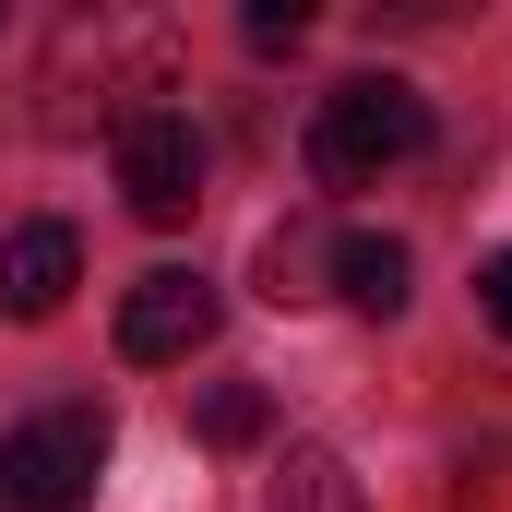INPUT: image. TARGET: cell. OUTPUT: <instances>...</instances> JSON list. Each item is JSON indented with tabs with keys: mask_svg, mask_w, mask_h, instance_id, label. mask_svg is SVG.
Returning <instances> with one entry per match:
<instances>
[{
	"mask_svg": "<svg viewBox=\"0 0 512 512\" xmlns=\"http://www.w3.org/2000/svg\"><path fill=\"white\" fill-rule=\"evenodd\" d=\"M405 274H417V262H405V239H382V227H346V239H334V298H346V310H405Z\"/></svg>",
	"mask_w": 512,
	"mask_h": 512,
	"instance_id": "6",
	"label": "cell"
},
{
	"mask_svg": "<svg viewBox=\"0 0 512 512\" xmlns=\"http://www.w3.org/2000/svg\"><path fill=\"white\" fill-rule=\"evenodd\" d=\"M203 334H215V286L179 274V262H155V274L120 298V358L131 370H167V358H191Z\"/></svg>",
	"mask_w": 512,
	"mask_h": 512,
	"instance_id": "4",
	"label": "cell"
},
{
	"mask_svg": "<svg viewBox=\"0 0 512 512\" xmlns=\"http://www.w3.org/2000/svg\"><path fill=\"white\" fill-rule=\"evenodd\" d=\"M108 477V417L96 405H48L0 441V512H84Z\"/></svg>",
	"mask_w": 512,
	"mask_h": 512,
	"instance_id": "2",
	"label": "cell"
},
{
	"mask_svg": "<svg viewBox=\"0 0 512 512\" xmlns=\"http://www.w3.org/2000/svg\"><path fill=\"white\" fill-rule=\"evenodd\" d=\"M120 191L143 227H191V203H203V131L191 108H131L120 120Z\"/></svg>",
	"mask_w": 512,
	"mask_h": 512,
	"instance_id": "3",
	"label": "cell"
},
{
	"mask_svg": "<svg viewBox=\"0 0 512 512\" xmlns=\"http://www.w3.org/2000/svg\"><path fill=\"white\" fill-rule=\"evenodd\" d=\"M72 286H84V239H72L60 215H24V227H0V310H12V322H48Z\"/></svg>",
	"mask_w": 512,
	"mask_h": 512,
	"instance_id": "5",
	"label": "cell"
},
{
	"mask_svg": "<svg viewBox=\"0 0 512 512\" xmlns=\"http://www.w3.org/2000/svg\"><path fill=\"white\" fill-rule=\"evenodd\" d=\"M262 512H358V477H346L322 441H286V465H274Z\"/></svg>",
	"mask_w": 512,
	"mask_h": 512,
	"instance_id": "7",
	"label": "cell"
},
{
	"mask_svg": "<svg viewBox=\"0 0 512 512\" xmlns=\"http://www.w3.org/2000/svg\"><path fill=\"white\" fill-rule=\"evenodd\" d=\"M477 310L512 334V251H489V262H477Z\"/></svg>",
	"mask_w": 512,
	"mask_h": 512,
	"instance_id": "10",
	"label": "cell"
},
{
	"mask_svg": "<svg viewBox=\"0 0 512 512\" xmlns=\"http://www.w3.org/2000/svg\"><path fill=\"white\" fill-rule=\"evenodd\" d=\"M310 36V0H251V48H298Z\"/></svg>",
	"mask_w": 512,
	"mask_h": 512,
	"instance_id": "9",
	"label": "cell"
},
{
	"mask_svg": "<svg viewBox=\"0 0 512 512\" xmlns=\"http://www.w3.org/2000/svg\"><path fill=\"white\" fill-rule=\"evenodd\" d=\"M405 155H429V96L393 84V72H358V84H334L310 108V179L322 191H370Z\"/></svg>",
	"mask_w": 512,
	"mask_h": 512,
	"instance_id": "1",
	"label": "cell"
},
{
	"mask_svg": "<svg viewBox=\"0 0 512 512\" xmlns=\"http://www.w3.org/2000/svg\"><path fill=\"white\" fill-rule=\"evenodd\" d=\"M191 429H203L215 453H251L262 429H274V405H262L251 382H215V393H203V417H191Z\"/></svg>",
	"mask_w": 512,
	"mask_h": 512,
	"instance_id": "8",
	"label": "cell"
}]
</instances>
